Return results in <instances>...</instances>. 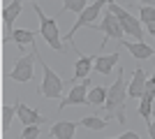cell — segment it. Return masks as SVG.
I'll use <instances>...</instances> for the list:
<instances>
[{"instance_id":"1","label":"cell","mask_w":155,"mask_h":139,"mask_svg":"<svg viewBox=\"0 0 155 139\" xmlns=\"http://www.w3.org/2000/svg\"><path fill=\"white\" fill-rule=\"evenodd\" d=\"M125 98H127V84H125V77H123V67L118 70L116 74V81L114 86H109V93H107V100H104V109L111 111L120 123H125Z\"/></svg>"},{"instance_id":"2","label":"cell","mask_w":155,"mask_h":139,"mask_svg":"<svg viewBox=\"0 0 155 139\" xmlns=\"http://www.w3.org/2000/svg\"><path fill=\"white\" fill-rule=\"evenodd\" d=\"M32 9H35V14L39 16V35L46 40V44L51 46L53 51H65L63 42H60V33H58V16H46L37 7V2H35Z\"/></svg>"},{"instance_id":"3","label":"cell","mask_w":155,"mask_h":139,"mask_svg":"<svg viewBox=\"0 0 155 139\" xmlns=\"http://www.w3.org/2000/svg\"><path fill=\"white\" fill-rule=\"evenodd\" d=\"M35 51H37V49H35ZM37 60L42 63V70H44L42 86H39V95H44V98H63V79L46 65V60H42L39 53H37Z\"/></svg>"},{"instance_id":"4","label":"cell","mask_w":155,"mask_h":139,"mask_svg":"<svg viewBox=\"0 0 155 139\" xmlns=\"http://www.w3.org/2000/svg\"><path fill=\"white\" fill-rule=\"evenodd\" d=\"M109 9L116 14L118 23L123 26V30L130 35V37H137V40H141V37H143V30H141V26H139V19H134L127 9H123V7L116 5V2H109Z\"/></svg>"},{"instance_id":"5","label":"cell","mask_w":155,"mask_h":139,"mask_svg":"<svg viewBox=\"0 0 155 139\" xmlns=\"http://www.w3.org/2000/svg\"><path fill=\"white\" fill-rule=\"evenodd\" d=\"M35 60H37V51L32 49L30 56L21 53V58L14 63L12 72H9V79L12 81H21V84H28L32 79V67H35Z\"/></svg>"},{"instance_id":"6","label":"cell","mask_w":155,"mask_h":139,"mask_svg":"<svg viewBox=\"0 0 155 139\" xmlns=\"http://www.w3.org/2000/svg\"><path fill=\"white\" fill-rule=\"evenodd\" d=\"M109 2H114V0H95L93 5H88L84 9V12L79 14V19H77V23L65 33V40H72L74 37V33H77L79 28H84V26H93V21L97 19V14H100V9H102L104 5H109Z\"/></svg>"},{"instance_id":"7","label":"cell","mask_w":155,"mask_h":139,"mask_svg":"<svg viewBox=\"0 0 155 139\" xmlns=\"http://www.w3.org/2000/svg\"><path fill=\"white\" fill-rule=\"evenodd\" d=\"M93 28H97V30H102L104 35H107V37H114V40H123V26H120V23H118V19H116V14L111 12V9H107V12H104V16H102V23H100V26H93Z\"/></svg>"},{"instance_id":"8","label":"cell","mask_w":155,"mask_h":139,"mask_svg":"<svg viewBox=\"0 0 155 139\" xmlns=\"http://www.w3.org/2000/svg\"><path fill=\"white\" fill-rule=\"evenodd\" d=\"M88 91H91V79L86 77L84 84L74 86V88L70 91V95H67V98H60V109L72 107V104H84V102H88Z\"/></svg>"},{"instance_id":"9","label":"cell","mask_w":155,"mask_h":139,"mask_svg":"<svg viewBox=\"0 0 155 139\" xmlns=\"http://www.w3.org/2000/svg\"><path fill=\"white\" fill-rule=\"evenodd\" d=\"M16 116L21 118V123H23V127L26 125H32V123H37V125H42V123H46V116H42V114L37 111V109H32V107L23 104V102H16Z\"/></svg>"},{"instance_id":"10","label":"cell","mask_w":155,"mask_h":139,"mask_svg":"<svg viewBox=\"0 0 155 139\" xmlns=\"http://www.w3.org/2000/svg\"><path fill=\"white\" fill-rule=\"evenodd\" d=\"M143 88H146V72H143L141 67H137L134 74H132V81L127 84V95L139 100L143 95Z\"/></svg>"},{"instance_id":"11","label":"cell","mask_w":155,"mask_h":139,"mask_svg":"<svg viewBox=\"0 0 155 139\" xmlns=\"http://www.w3.org/2000/svg\"><path fill=\"white\" fill-rule=\"evenodd\" d=\"M118 65V53H109V56H95V72L107 77V74L114 72V67Z\"/></svg>"},{"instance_id":"12","label":"cell","mask_w":155,"mask_h":139,"mask_svg":"<svg viewBox=\"0 0 155 139\" xmlns=\"http://www.w3.org/2000/svg\"><path fill=\"white\" fill-rule=\"evenodd\" d=\"M81 125V123H74V121H60V123H53L51 127V137L53 139H72L74 137V130Z\"/></svg>"},{"instance_id":"13","label":"cell","mask_w":155,"mask_h":139,"mask_svg":"<svg viewBox=\"0 0 155 139\" xmlns=\"http://www.w3.org/2000/svg\"><path fill=\"white\" fill-rule=\"evenodd\" d=\"M120 44H123L125 49L134 56V58H150V56L155 53L153 49H150L146 42H141V40H137V42H125V40H120Z\"/></svg>"},{"instance_id":"14","label":"cell","mask_w":155,"mask_h":139,"mask_svg":"<svg viewBox=\"0 0 155 139\" xmlns=\"http://www.w3.org/2000/svg\"><path fill=\"white\" fill-rule=\"evenodd\" d=\"M21 9H23V0H12V2L2 9V21H5V26L9 28V33H12V23L19 19Z\"/></svg>"},{"instance_id":"15","label":"cell","mask_w":155,"mask_h":139,"mask_svg":"<svg viewBox=\"0 0 155 139\" xmlns=\"http://www.w3.org/2000/svg\"><path fill=\"white\" fill-rule=\"evenodd\" d=\"M81 58L77 60V65H74V77L72 79H86L88 72H91V67L95 65V56H84V53H79Z\"/></svg>"},{"instance_id":"16","label":"cell","mask_w":155,"mask_h":139,"mask_svg":"<svg viewBox=\"0 0 155 139\" xmlns=\"http://www.w3.org/2000/svg\"><path fill=\"white\" fill-rule=\"evenodd\" d=\"M32 37H35V33L32 30H12V33L5 35V42H16V46L19 49H23L26 44H32Z\"/></svg>"},{"instance_id":"17","label":"cell","mask_w":155,"mask_h":139,"mask_svg":"<svg viewBox=\"0 0 155 139\" xmlns=\"http://www.w3.org/2000/svg\"><path fill=\"white\" fill-rule=\"evenodd\" d=\"M107 93H109V88H104V86H93L91 91H88V104H93V107L104 104Z\"/></svg>"},{"instance_id":"18","label":"cell","mask_w":155,"mask_h":139,"mask_svg":"<svg viewBox=\"0 0 155 139\" xmlns=\"http://www.w3.org/2000/svg\"><path fill=\"white\" fill-rule=\"evenodd\" d=\"M139 116L150 123V116H153V98H148V95L139 98Z\"/></svg>"},{"instance_id":"19","label":"cell","mask_w":155,"mask_h":139,"mask_svg":"<svg viewBox=\"0 0 155 139\" xmlns=\"http://www.w3.org/2000/svg\"><path fill=\"white\" fill-rule=\"evenodd\" d=\"M86 7H88V0H65L60 14H65V12H77V14H81ZM60 14H58V16H60Z\"/></svg>"},{"instance_id":"20","label":"cell","mask_w":155,"mask_h":139,"mask_svg":"<svg viewBox=\"0 0 155 139\" xmlns=\"http://www.w3.org/2000/svg\"><path fill=\"white\" fill-rule=\"evenodd\" d=\"M81 125L88 127V130H104V127H107V121L97 118V116H86V118H81Z\"/></svg>"},{"instance_id":"21","label":"cell","mask_w":155,"mask_h":139,"mask_svg":"<svg viewBox=\"0 0 155 139\" xmlns=\"http://www.w3.org/2000/svg\"><path fill=\"white\" fill-rule=\"evenodd\" d=\"M139 21H143V23H146V26H148V23H155V7H141V9H139Z\"/></svg>"},{"instance_id":"22","label":"cell","mask_w":155,"mask_h":139,"mask_svg":"<svg viewBox=\"0 0 155 139\" xmlns=\"http://www.w3.org/2000/svg\"><path fill=\"white\" fill-rule=\"evenodd\" d=\"M21 137H23V139H35V137H39V125H37V123L26 125V130L21 132Z\"/></svg>"},{"instance_id":"23","label":"cell","mask_w":155,"mask_h":139,"mask_svg":"<svg viewBox=\"0 0 155 139\" xmlns=\"http://www.w3.org/2000/svg\"><path fill=\"white\" fill-rule=\"evenodd\" d=\"M14 114H16V104H14V107H2V123H5V125L12 123Z\"/></svg>"},{"instance_id":"24","label":"cell","mask_w":155,"mask_h":139,"mask_svg":"<svg viewBox=\"0 0 155 139\" xmlns=\"http://www.w3.org/2000/svg\"><path fill=\"white\" fill-rule=\"evenodd\" d=\"M143 95H148V98H153V100H155V77H153V79H148V81H146Z\"/></svg>"},{"instance_id":"25","label":"cell","mask_w":155,"mask_h":139,"mask_svg":"<svg viewBox=\"0 0 155 139\" xmlns=\"http://www.w3.org/2000/svg\"><path fill=\"white\" fill-rule=\"evenodd\" d=\"M120 139H139V134H137V132H123Z\"/></svg>"},{"instance_id":"26","label":"cell","mask_w":155,"mask_h":139,"mask_svg":"<svg viewBox=\"0 0 155 139\" xmlns=\"http://www.w3.org/2000/svg\"><path fill=\"white\" fill-rule=\"evenodd\" d=\"M153 114H155V111H153ZM148 134L155 139V121H150V123H148Z\"/></svg>"},{"instance_id":"27","label":"cell","mask_w":155,"mask_h":139,"mask_svg":"<svg viewBox=\"0 0 155 139\" xmlns=\"http://www.w3.org/2000/svg\"><path fill=\"white\" fill-rule=\"evenodd\" d=\"M148 33H150V35L155 37V23H148Z\"/></svg>"},{"instance_id":"28","label":"cell","mask_w":155,"mask_h":139,"mask_svg":"<svg viewBox=\"0 0 155 139\" xmlns=\"http://www.w3.org/2000/svg\"><path fill=\"white\" fill-rule=\"evenodd\" d=\"M130 2H139V0H130ZM141 2H143V0H141Z\"/></svg>"},{"instance_id":"29","label":"cell","mask_w":155,"mask_h":139,"mask_svg":"<svg viewBox=\"0 0 155 139\" xmlns=\"http://www.w3.org/2000/svg\"><path fill=\"white\" fill-rule=\"evenodd\" d=\"M28 2H37V0H28Z\"/></svg>"}]
</instances>
